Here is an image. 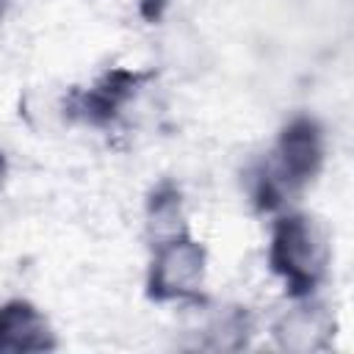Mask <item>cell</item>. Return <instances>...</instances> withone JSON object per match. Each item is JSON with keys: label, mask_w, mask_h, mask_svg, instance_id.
I'll list each match as a JSON object with an SVG mask.
<instances>
[{"label": "cell", "mask_w": 354, "mask_h": 354, "mask_svg": "<svg viewBox=\"0 0 354 354\" xmlns=\"http://www.w3.org/2000/svg\"><path fill=\"white\" fill-rule=\"evenodd\" d=\"M329 246L321 227L307 216H285L274 227L271 266L285 277L293 293H307L324 277Z\"/></svg>", "instance_id": "6da1fadb"}, {"label": "cell", "mask_w": 354, "mask_h": 354, "mask_svg": "<svg viewBox=\"0 0 354 354\" xmlns=\"http://www.w3.org/2000/svg\"><path fill=\"white\" fill-rule=\"evenodd\" d=\"M321 155H324V147H321V133H318L315 122L296 119L293 124L285 127V133L279 138L274 163L266 174L268 177L266 188L277 194V191H290V188L307 183L318 171Z\"/></svg>", "instance_id": "7a4b0ae2"}, {"label": "cell", "mask_w": 354, "mask_h": 354, "mask_svg": "<svg viewBox=\"0 0 354 354\" xmlns=\"http://www.w3.org/2000/svg\"><path fill=\"white\" fill-rule=\"evenodd\" d=\"M202 271H205V252L177 235L171 241L158 243V254L152 263V296L155 299H183L196 293V288L202 285Z\"/></svg>", "instance_id": "3957f363"}, {"label": "cell", "mask_w": 354, "mask_h": 354, "mask_svg": "<svg viewBox=\"0 0 354 354\" xmlns=\"http://www.w3.org/2000/svg\"><path fill=\"white\" fill-rule=\"evenodd\" d=\"M47 346V324L30 304L14 301L0 310V348L36 351Z\"/></svg>", "instance_id": "277c9868"}, {"label": "cell", "mask_w": 354, "mask_h": 354, "mask_svg": "<svg viewBox=\"0 0 354 354\" xmlns=\"http://www.w3.org/2000/svg\"><path fill=\"white\" fill-rule=\"evenodd\" d=\"M277 335H279L285 348H296V351L318 348L321 340L329 335V321L313 307H299L296 313H290L282 321Z\"/></svg>", "instance_id": "5b68a950"}, {"label": "cell", "mask_w": 354, "mask_h": 354, "mask_svg": "<svg viewBox=\"0 0 354 354\" xmlns=\"http://www.w3.org/2000/svg\"><path fill=\"white\" fill-rule=\"evenodd\" d=\"M3 177H6V160H3V155H0V185H3Z\"/></svg>", "instance_id": "8992f818"}]
</instances>
